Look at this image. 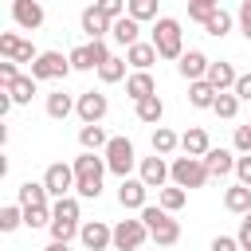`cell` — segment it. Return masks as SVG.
Wrapping results in <instances>:
<instances>
[{
	"mask_svg": "<svg viewBox=\"0 0 251 251\" xmlns=\"http://www.w3.org/2000/svg\"><path fill=\"white\" fill-rule=\"evenodd\" d=\"M106 173H110V169H106V157L82 149V153L75 157V192H78V200H98Z\"/></svg>",
	"mask_w": 251,
	"mask_h": 251,
	"instance_id": "obj_1",
	"label": "cell"
},
{
	"mask_svg": "<svg viewBox=\"0 0 251 251\" xmlns=\"http://www.w3.org/2000/svg\"><path fill=\"white\" fill-rule=\"evenodd\" d=\"M137 216H141V224L149 227V239H153L157 247H173V243L180 239V224H176V220H173V212H165L161 204H157V208H153V204H145Z\"/></svg>",
	"mask_w": 251,
	"mask_h": 251,
	"instance_id": "obj_2",
	"label": "cell"
},
{
	"mask_svg": "<svg viewBox=\"0 0 251 251\" xmlns=\"http://www.w3.org/2000/svg\"><path fill=\"white\" fill-rule=\"evenodd\" d=\"M149 43L157 47L161 59H180V55H184V31H180V20H173V16L153 20V39H149Z\"/></svg>",
	"mask_w": 251,
	"mask_h": 251,
	"instance_id": "obj_3",
	"label": "cell"
},
{
	"mask_svg": "<svg viewBox=\"0 0 251 251\" xmlns=\"http://www.w3.org/2000/svg\"><path fill=\"white\" fill-rule=\"evenodd\" d=\"M169 173H173V184H176V188H204V184L212 180L204 157H173Z\"/></svg>",
	"mask_w": 251,
	"mask_h": 251,
	"instance_id": "obj_4",
	"label": "cell"
},
{
	"mask_svg": "<svg viewBox=\"0 0 251 251\" xmlns=\"http://www.w3.org/2000/svg\"><path fill=\"white\" fill-rule=\"evenodd\" d=\"M106 169L114 173V176H129L133 173V165H137V149H133V141L129 137H110V145H106Z\"/></svg>",
	"mask_w": 251,
	"mask_h": 251,
	"instance_id": "obj_5",
	"label": "cell"
},
{
	"mask_svg": "<svg viewBox=\"0 0 251 251\" xmlns=\"http://www.w3.org/2000/svg\"><path fill=\"white\" fill-rule=\"evenodd\" d=\"M75 67H71V55L63 51H39V59L31 63V78L39 82H55V78H67Z\"/></svg>",
	"mask_w": 251,
	"mask_h": 251,
	"instance_id": "obj_6",
	"label": "cell"
},
{
	"mask_svg": "<svg viewBox=\"0 0 251 251\" xmlns=\"http://www.w3.org/2000/svg\"><path fill=\"white\" fill-rule=\"evenodd\" d=\"M149 239V227L137 220H118L114 224V251H141V243Z\"/></svg>",
	"mask_w": 251,
	"mask_h": 251,
	"instance_id": "obj_7",
	"label": "cell"
},
{
	"mask_svg": "<svg viewBox=\"0 0 251 251\" xmlns=\"http://www.w3.org/2000/svg\"><path fill=\"white\" fill-rule=\"evenodd\" d=\"M106 59H110L106 39H90V43H78V47L71 51V67H75V71H98Z\"/></svg>",
	"mask_w": 251,
	"mask_h": 251,
	"instance_id": "obj_8",
	"label": "cell"
},
{
	"mask_svg": "<svg viewBox=\"0 0 251 251\" xmlns=\"http://www.w3.org/2000/svg\"><path fill=\"white\" fill-rule=\"evenodd\" d=\"M75 114H78V122H82V126H98V122L110 114V98H106L102 90H82V94H78Z\"/></svg>",
	"mask_w": 251,
	"mask_h": 251,
	"instance_id": "obj_9",
	"label": "cell"
},
{
	"mask_svg": "<svg viewBox=\"0 0 251 251\" xmlns=\"http://www.w3.org/2000/svg\"><path fill=\"white\" fill-rule=\"evenodd\" d=\"M137 176L149 184V188H165V184H173V173H169V161L161 157V153H153V157H141L137 161Z\"/></svg>",
	"mask_w": 251,
	"mask_h": 251,
	"instance_id": "obj_10",
	"label": "cell"
},
{
	"mask_svg": "<svg viewBox=\"0 0 251 251\" xmlns=\"http://www.w3.org/2000/svg\"><path fill=\"white\" fill-rule=\"evenodd\" d=\"M43 184H47L51 200H63V196H71V188H75V165H63V161L47 165V173H43Z\"/></svg>",
	"mask_w": 251,
	"mask_h": 251,
	"instance_id": "obj_11",
	"label": "cell"
},
{
	"mask_svg": "<svg viewBox=\"0 0 251 251\" xmlns=\"http://www.w3.org/2000/svg\"><path fill=\"white\" fill-rule=\"evenodd\" d=\"M118 204H122L126 212H141V208L149 204V184H145L141 176H126V180L118 184Z\"/></svg>",
	"mask_w": 251,
	"mask_h": 251,
	"instance_id": "obj_12",
	"label": "cell"
},
{
	"mask_svg": "<svg viewBox=\"0 0 251 251\" xmlns=\"http://www.w3.org/2000/svg\"><path fill=\"white\" fill-rule=\"evenodd\" d=\"M78 239H82L86 251H106V247H114V227L102 224V220H86L78 227Z\"/></svg>",
	"mask_w": 251,
	"mask_h": 251,
	"instance_id": "obj_13",
	"label": "cell"
},
{
	"mask_svg": "<svg viewBox=\"0 0 251 251\" xmlns=\"http://www.w3.org/2000/svg\"><path fill=\"white\" fill-rule=\"evenodd\" d=\"M12 20H16V27L35 31V27H43L47 12H43V4H39V0H12Z\"/></svg>",
	"mask_w": 251,
	"mask_h": 251,
	"instance_id": "obj_14",
	"label": "cell"
},
{
	"mask_svg": "<svg viewBox=\"0 0 251 251\" xmlns=\"http://www.w3.org/2000/svg\"><path fill=\"white\" fill-rule=\"evenodd\" d=\"M208 67H212V59H208L204 51H196V47H188V51L176 59V71H180V78H188V82L208 78Z\"/></svg>",
	"mask_w": 251,
	"mask_h": 251,
	"instance_id": "obj_15",
	"label": "cell"
},
{
	"mask_svg": "<svg viewBox=\"0 0 251 251\" xmlns=\"http://www.w3.org/2000/svg\"><path fill=\"white\" fill-rule=\"evenodd\" d=\"M16 204L20 208H39V204H51V192H47L43 180H24L16 188Z\"/></svg>",
	"mask_w": 251,
	"mask_h": 251,
	"instance_id": "obj_16",
	"label": "cell"
},
{
	"mask_svg": "<svg viewBox=\"0 0 251 251\" xmlns=\"http://www.w3.org/2000/svg\"><path fill=\"white\" fill-rule=\"evenodd\" d=\"M78 24H82V31H86L90 39H106V35H110V27H114V20H106V16H102L94 4H90V8H82Z\"/></svg>",
	"mask_w": 251,
	"mask_h": 251,
	"instance_id": "obj_17",
	"label": "cell"
},
{
	"mask_svg": "<svg viewBox=\"0 0 251 251\" xmlns=\"http://www.w3.org/2000/svg\"><path fill=\"white\" fill-rule=\"evenodd\" d=\"M157 59H161V55H157V47H153V43H145V39H141V43H133V47H126V63H129L133 71H149Z\"/></svg>",
	"mask_w": 251,
	"mask_h": 251,
	"instance_id": "obj_18",
	"label": "cell"
},
{
	"mask_svg": "<svg viewBox=\"0 0 251 251\" xmlns=\"http://www.w3.org/2000/svg\"><path fill=\"white\" fill-rule=\"evenodd\" d=\"M126 94H129L133 102H141V98H153V94H157V82H153V75H149V71H133V75L126 78Z\"/></svg>",
	"mask_w": 251,
	"mask_h": 251,
	"instance_id": "obj_19",
	"label": "cell"
},
{
	"mask_svg": "<svg viewBox=\"0 0 251 251\" xmlns=\"http://www.w3.org/2000/svg\"><path fill=\"white\" fill-rule=\"evenodd\" d=\"M224 208L227 212H235V216H247L251 212V188L247 184H231V188H224Z\"/></svg>",
	"mask_w": 251,
	"mask_h": 251,
	"instance_id": "obj_20",
	"label": "cell"
},
{
	"mask_svg": "<svg viewBox=\"0 0 251 251\" xmlns=\"http://www.w3.org/2000/svg\"><path fill=\"white\" fill-rule=\"evenodd\" d=\"M110 35H114L122 47H133V43H141V24H137L133 16H122V20H114Z\"/></svg>",
	"mask_w": 251,
	"mask_h": 251,
	"instance_id": "obj_21",
	"label": "cell"
},
{
	"mask_svg": "<svg viewBox=\"0 0 251 251\" xmlns=\"http://www.w3.org/2000/svg\"><path fill=\"white\" fill-rule=\"evenodd\" d=\"M216 86L208 82V78H200V82H188V106H196V110H212L216 106Z\"/></svg>",
	"mask_w": 251,
	"mask_h": 251,
	"instance_id": "obj_22",
	"label": "cell"
},
{
	"mask_svg": "<svg viewBox=\"0 0 251 251\" xmlns=\"http://www.w3.org/2000/svg\"><path fill=\"white\" fill-rule=\"evenodd\" d=\"M75 106H78V98H71L67 90H51V94H47V118H55V122L71 118Z\"/></svg>",
	"mask_w": 251,
	"mask_h": 251,
	"instance_id": "obj_23",
	"label": "cell"
},
{
	"mask_svg": "<svg viewBox=\"0 0 251 251\" xmlns=\"http://www.w3.org/2000/svg\"><path fill=\"white\" fill-rule=\"evenodd\" d=\"M180 149H184V157H204V153L212 149V141H208V133H204L200 126H192V129L180 133Z\"/></svg>",
	"mask_w": 251,
	"mask_h": 251,
	"instance_id": "obj_24",
	"label": "cell"
},
{
	"mask_svg": "<svg viewBox=\"0 0 251 251\" xmlns=\"http://www.w3.org/2000/svg\"><path fill=\"white\" fill-rule=\"evenodd\" d=\"M235 78H239V71H235L231 63H224V59L208 67V82H212L216 90H235Z\"/></svg>",
	"mask_w": 251,
	"mask_h": 251,
	"instance_id": "obj_25",
	"label": "cell"
},
{
	"mask_svg": "<svg viewBox=\"0 0 251 251\" xmlns=\"http://www.w3.org/2000/svg\"><path fill=\"white\" fill-rule=\"evenodd\" d=\"M133 110H137V122H145V126H161V118H165V102H161V94L133 102Z\"/></svg>",
	"mask_w": 251,
	"mask_h": 251,
	"instance_id": "obj_26",
	"label": "cell"
},
{
	"mask_svg": "<svg viewBox=\"0 0 251 251\" xmlns=\"http://www.w3.org/2000/svg\"><path fill=\"white\" fill-rule=\"evenodd\" d=\"M204 165H208L212 176H227V173H235V157H231L227 149H216V145L204 153Z\"/></svg>",
	"mask_w": 251,
	"mask_h": 251,
	"instance_id": "obj_27",
	"label": "cell"
},
{
	"mask_svg": "<svg viewBox=\"0 0 251 251\" xmlns=\"http://www.w3.org/2000/svg\"><path fill=\"white\" fill-rule=\"evenodd\" d=\"M8 94H12V102H16V106H27V102L39 94V78H31V75H20V78L8 86Z\"/></svg>",
	"mask_w": 251,
	"mask_h": 251,
	"instance_id": "obj_28",
	"label": "cell"
},
{
	"mask_svg": "<svg viewBox=\"0 0 251 251\" xmlns=\"http://www.w3.org/2000/svg\"><path fill=\"white\" fill-rule=\"evenodd\" d=\"M78 145H82L86 153H106L110 137H106L102 126H82V129H78Z\"/></svg>",
	"mask_w": 251,
	"mask_h": 251,
	"instance_id": "obj_29",
	"label": "cell"
},
{
	"mask_svg": "<svg viewBox=\"0 0 251 251\" xmlns=\"http://www.w3.org/2000/svg\"><path fill=\"white\" fill-rule=\"evenodd\" d=\"M157 204H161L165 212H180V208L188 204V188H176V184H165V188L157 192Z\"/></svg>",
	"mask_w": 251,
	"mask_h": 251,
	"instance_id": "obj_30",
	"label": "cell"
},
{
	"mask_svg": "<svg viewBox=\"0 0 251 251\" xmlns=\"http://www.w3.org/2000/svg\"><path fill=\"white\" fill-rule=\"evenodd\" d=\"M231 12H224V8H216L212 16H208V24H204V35H212V39H224L227 31H231Z\"/></svg>",
	"mask_w": 251,
	"mask_h": 251,
	"instance_id": "obj_31",
	"label": "cell"
},
{
	"mask_svg": "<svg viewBox=\"0 0 251 251\" xmlns=\"http://www.w3.org/2000/svg\"><path fill=\"white\" fill-rule=\"evenodd\" d=\"M212 114H216V118H224V122H231V118L239 114V98H235V90H220V94H216Z\"/></svg>",
	"mask_w": 251,
	"mask_h": 251,
	"instance_id": "obj_32",
	"label": "cell"
},
{
	"mask_svg": "<svg viewBox=\"0 0 251 251\" xmlns=\"http://www.w3.org/2000/svg\"><path fill=\"white\" fill-rule=\"evenodd\" d=\"M173 149H180V137L169 129V126H157L153 129V153H161V157H169Z\"/></svg>",
	"mask_w": 251,
	"mask_h": 251,
	"instance_id": "obj_33",
	"label": "cell"
},
{
	"mask_svg": "<svg viewBox=\"0 0 251 251\" xmlns=\"http://www.w3.org/2000/svg\"><path fill=\"white\" fill-rule=\"evenodd\" d=\"M98 78H102L106 86H110V82H122V78H129V75H126V59L110 55V59H106V63L98 67Z\"/></svg>",
	"mask_w": 251,
	"mask_h": 251,
	"instance_id": "obj_34",
	"label": "cell"
},
{
	"mask_svg": "<svg viewBox=\"0 0 251 251\" xmlns=\"http://www.w3.org/2000/svg\"><path fill=\"white\" fill-rule=\"evenodd\" d=\"M51 216H55V220H75V224H78V216H82L78 196H63V200H55V204H51Z\"/></svg>",
	"mask_w": 251,
	"mask_h": 251,
	"instance_id": "obj_35",
	"label": "cell"
},
{
	"mask_svg": "<svg viewBox=\"0 0 251 251\" xmlns=\"http://www.w3.org/2000/svg\"><path fill=\"white\" fill-rule=\"evenodd\" d=\"M51 204H39V208H24V227H51Z\"/></svg>",
	"mask_w": 251,
	"mask_h": 251,
	"instance_id": "obj_36",
	"label": "cell"
},
{
	"mask_svg": "<svg viewBox=\"0 0 251 251\" xmlns=\"http://www.w3.org/2000/svg\"><path fill=\"white\" fill-rule=\"evenodd\" d=\"M126 16H133L137 24H145V20H161V16H157V0H129Z\"/></svg>",
	"mask_w": 251,
	"mask_h": 251,
	"instance_id": "obj_37",
	"label": "cell"
},
{
	"mask_svg": "<svg viewBox=\"0 0 251 251\" xmlns=\"http://www.w3.org/2000/svg\"><path fill=\"white\" fill-rule=\"evenodd\" d=\"M78 227H82V224H75V220H51V227H47V231H51V239L71 243V239L78 235Z\"/></svg>",
	"mask_w": 251,
	"mask_h": 251,
	"instance_id": "obj_38",
	"label": "cell"
},
{
	"mask_svg": "<svg viewBox=\"0 0 251 251\" xmlns=\"http://www.w3.org/2000/svg\"><path fill=\"white\" fill-rule=\"evenodd\" d=\"M24 224V208L20 204H4L0 208V231H16Z\"/></svg>",
	"mask_w": 251,
	"mask_h": 251,
	"instance_id": "obj_39",
	"label": "cell"
},
{
	"mask_svg": "<svg viewBox=\"0 0 251 251\" xmlns=\"http://www.w3.org/2000/svg\"><path fill=\"white\" fill-rule=\"evenodd\" d=\"M94 8H98L106 20H122L126 8H129V0H94Z\"/></svg>",
	"mask_w": 251,
	"mask_h": 251,
	"instance_id": "obj_40",
	"label": "cell"
},
{
	"mask_svg": "<svg viewBox=\"0 0 251 251\" xmlns=\"http://www.w3.org/2000/svg\"><path fill=\"white\" fill-rule=\"evenodd\" d=\"M20 47H24V39H20L16 31H4V35H0V55H4V59H12V63H16Z\"/></svg>",
	"mask_w": 251,
	"mask_h": 251,
	"instance_id": "obj_41",
	"label": "cell"
},
{
	"mask_svg": "<svg viewBox=\"0 0 251 251\" xmlns=\"http://www.w3.org/2000/svg\"><path fill=\"white\" fill-rule=\"evenodd\" d=\"M231 145H235V153H251V126H235Z\"/></svg>",
	"mask_w": 251,
	"mask_h": 251,
	"instance_id": "obj_42",
	"label": "cell"
},
{
	"mask_svg": "<svg viewBox=\"0 0 251 251\" xmlns=\"http://www.w3.org/2000/svg\"><path fill=\"white\" fill-rule=\"evenodd\" d=\"M16 78H20V63H12V59H4V63H0V86L8 90V86H12Z\"/></svg>",
	"mask_w": 251,
	"mask_h": 251,
	"instance_id": "obj_43",
	"label": "cell"
},
{
	"mask_svg": "<svg viewBox=\"0 0 251 251\" xmlns=\"http://www.w3.org/2000/svg\"><path fill=\"white\" fill-rule=\"evenodd\" d=\"M235 176H239V184L251 188V153H239L235 157Z\"/></svg>",
	"mask_w": 251,
	"mask_h": 251,
	"instance_id": "obj_44",
	"label": "cell"
},
{
	"mask_svg": "<svg viewBox=\"0 0 251 251\" xmlns=\"http://www.w3.org/2000/svg\"><path fill=\"white\" fill-rule=\"evenodd\" d=\"M216 8H208V4H200V0H188V20H196V24H208V16H212Z\"/></svg>",
	"mask_w": 251,
	"mask_h": 251,
	"instance_id": "obj_45",
	"label": "cell"
},
{
	"mask_svg": "<svg viewBox=\"0 0 251 251\" xmlns=\"http://www.w3.org/2000/svg\"><path fill=\"white\" fill-rule=\"evenodd\" d=\"M235 20H239V31H243V39L251 43V0H243V4H239V16H235Z\"/></svg>",
	"mask_w": 251,
	"mask_h": 251,
	"instance_id": "obj_46",
	"label": "cell"
},
{
	"mask_svg": "<svg viewBox=\"0 0 251 251\" xmlns=\"http://www.w3.org/2000/svg\"><path fill=\"white\" fill-rule=\"evenodd\" d=\"M208 251H243V247H239V239H235V235H216Z\"/></svg>",
	"mask_w": 251,
	"mask_h": 251,
	"instance_id": "obj_47",
	"label": "cell"
},
{
	"mask_svg": "<svg viewBox=\"0 0 251 251\" xmlns=\"http://www.w3.org/2000/svg\"><path fill=\"white\" fill-rule=\"evenodd\" d=\"M235 98H239V102H251V71L235 78Z\"/></svg>",
	"mask_w": 251,
	"mask_h": 251,
	"instance_id": "obj_48",
	"label": "cell"
},
{
	"mask_svg": "<svg viewBox=\"0 0 251 251\" xmlns=\"http://www.w3.org/2000/svg\"><path fill=\"white\" fill-rule=\"evenodd\" d=\"M235 239H239V247H243V251H251V220H247V216L239 220V231H235Z\"/></svg>",
	"mask_w": 251,
	"mask_h": 251,
	"instance_id": "obj_49",
	"label": "cell"
},
{
	"mask_svg": "<svg viewBox=\"0 0 251 251\" xmlns=\"http://www.w3.org/2000/svg\"><path fill=\"white\" fill-rule=\"evenodd\" d=\"M12 106H16V102H12V94L0 86V118H4V114H12Z\"/></svg>",
	"mask_w": 251,
	"mask_h": 251,
	"instance_id": "obj_50",
	"label": "cell"
},
{
	"mask_svg": "<svg viewBox=\"0 0 251 251\" xmlns=\"http://www.w3.org/2000/svg\"><path fill=\"white\" fill-rule=\"evenodd\" d=\"M43 251H71V243H59V239H51V243H47Z\"/></svg>",
	"mask_w": 251,
	"mask_h": 251,
	"instance_id": "obj_51",
	"label": "cell"
},
{
	"mask_svg": "<svg viewBox=\"0 0 251 251\" xmlns=\"http://www.w3.org/2000/svg\"><path fill=\"white\" fill-rule=\"evenodd\" d=\"M200 4H208V8H220V0H200Z\"/></svg>",
	"mask_w": 251,
	"mask_h": 251,
	"instance_id": "obj_52",
	"label": "cell"
},
{
	"mask_svg": "<svg viewBox=\"0 0 251 251\" xmlns=\"http://www.w3.org/2000/svg\"><path fill=\"white\" fill-rule=\"evenodd\" d=\"M239 4H243V0H239Z\"/></svg>",
	"mask_w": 251,
	"mask_h": 251,
	"instance_id": "obj_53",
	"label": "cell"
},
{
	"mask_svg": "<svg viewBox=\"0 0 251 251\" xmlns=\"http://www.w3.org/2000/svg\"><path fill=\"white\" fill-rule=\"evenodd\" d=\"M247 126H251V122H247Z\"/></svg>",
	"mask_w": 251,
	"mask_h": 251,
	"instance_id": "obj_54",
	"label": "cell"
}]
</instances>
